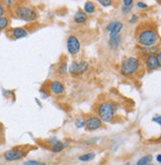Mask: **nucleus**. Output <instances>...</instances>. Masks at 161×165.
Instances as JSON below:
<instances>
[{
	"label": "nucleus",
	"mask_w": 161,
	"mask_h": 165,
	"mask_svg": "<svg viewBox=\"0 0 161 165\" xmlns=\"http://www.w3.org/2000/svg\"><path fill=\"white\" fill-rule=\"evenodd\" d=\"M137 39L140 46H145V48H150V46L155 45L156 42H157L158 34L155 28L145 27L142 28L137 33Z\"/></svg>",
	"instance_id": "nucleus-1"
},
{
	"label": "nucleus",
	"mask_w": 161,
	"mask_h": 165,
	"mask_svg": "<svg viewBox=\"0 0 161 165\" xmlns=\"http://www.w3.org/2000/svg\"><path fill=\"white\" fill-rule=\"evenodd\" d=\"M97 114L100 120L104 123H111L113 122L116 115L114 104L109 101L102 102L97 108Z\"/></svg>",
	"instance_id": "nucleus-2"
},
{
	"label": "nucleus",
	"mask_w": 161,
	"mask_h": 165,
	"mask_svg": "<svg viewBox=\"0 0 161 165\" xmlns=\"http://www.w3.org/2000/svg\"><path fill=\"white\" fill-rule=\"evenodd\" d=\"M14 13L19 19L26 21V22H34L38 18V14L35 9L32 8L31 6L23 5V4H19L16 6Z\"/></svg>",
	"instance_id": "nucleus-3"
},
{
	"label": "nucleus",
	"mask_w": 161,
	"mask_h": 165,
	"mask_svg": "<svg viewBox=\"0 0 161 165\" xmlns=\"http://www.w3.org/2000/svg\"><path fill=\"white\" fill-rule=\"evenodd\" d=\"M140 67V62L137 57H130L123 61L121 65V73L125 76H130L137 73Z\"/></svg>",
	"instance_id": "nucleus-4"
},
{
	"label": "nucleus",
	"mask_w": 161,
	"mask_h": 165,
	"mask_svg": "<svg viewBox=\"0 0 161 165\" xmlns=\"http://www.w3.org/2000/svg\"><path fill=\"white\" fill-rule=\"evenodd\" d=\"M89 69V63L85 60L81 61H72L69 65V72L72 75H82Z\"/></svg>",
	"instance_id": "nucleus-5"
},
{
	"label": "nucleus",
	"mask_w": 161,
	"mask_h": 165,
	"mask_svg": "<svg viewBox=\"0 0 161 165\" xmlns=\"http://www.w3.org/2000/svg\"><path fill=\"white\" fill-rule=\"evenodd\" d=\"M66 48H67L68 52L71 55H78L80 52V48H81V44H80L79 39L74 35H70L66 41Z\"/></svg>",
	"instance_id": "nucleus-6"
},
{
	"label": "nucleus",
	"mask_w": 161,
	"mask_h": 165,
	"mask_svg": "<svg viewBox=\"0 0 161 165\" xmlns=\"http://www.w3.org/2000/svg\"><path fill=\"white\" fill-rule=\"evenodd\" d=\"M26 155V151L22 148H12L4 152L3 156L7 161H16L20 160Z\"/></svg>",
	"instance_id": "nucleus-7"
},
{
	"label": "nucleus",
	"mask_w": 161,
	"mask_h": 165,
	"mask_svg": "<svg viewBox=\"0 0 161 165\" xmlns=\"http://www.w3.org/2000/svg\"><path fill=\"white\" fill-rule=\"evenodd\" d=\"M102 121L100 120L99 117L96 116H89L86 119V123H85V127L87 131H96V130L100 129L102 127Z\"/></svg>",
	"instance_id": "nucleus-8"
},
{
	"label": "nucleus",
	"mask_w": 161,
	"mask_h": 165,
	"mask_svg": "<svg viewBox=\"0 0 161 165\" xmlns=\"http://www.w3.org/2000/svg\"><path fill=\"white\" fill-rule=\"evenodd\" d=\"M123 29V23L119 22V21H115L108 25L107 30L110 32V39L115 38V37L119 36V33Z\"/></svg>",
	"instance_id": "nucleus-9"
},
{
	"label": "nucleus",
	"mask_w": 161,
	"mask_h": 165,
	"mask_svg": "<svg viewBox=\"0 0 161 165\" xmlns=\"http://www.w3.org/2000/svg\"><path fill=\"white\" fill-rule=\"evenodd\" d=\"M49 89L50 91L54 95H61L65 91V88H64L63 84L59 80L52 81V82L50 83Z\"/></svg>",
	"instance_id": "nucleus-10"
},
{
	"label": "nucleus",
	"mask_w": 161,
	"mask_h": 165,
	"mask_svg": "<svg viewBox=\"0 0 161 165\" xmlns=\"http://www.w3.org/2000/svg\"><path fill=\"white\" fill-rule=\"evenodd\" d=\"M49 143L50 145V150L52 152H60L62 151L65 147V143H63L62 141H60L56 138H50L49 139Z\"/></svg>",
	"instance_id": "nucleus-11"
},
{
	"label": "nucleus",
	"mask_w": 161,
	"mask_h": 165,
	"mask_svg": "<svg viewBox=\"0 0 161 165\" xmlns=\"http://www.w3.org/2000/svg\"><path fill=\"white\" fill-rule=\"evenodd\" d=\"M145 65L149 70H154V69L158 68V62L157 59H156V55L153 53L147 55L146 59H145Z\"/></svg>",
	"instance_id": "nucleus-12"
},
{
	"label": "nucleus",
	"mask_w": 161,
	"mask_h": 165,
	"mask_svg": "<svg viewBox=\"0 0 161 165\" xmlns=\"http://www.w3.org/2000/svg\"><path fill=\"white\" fill-rule=\"evenodd\" d=\"M88 20V15L84 11H77L73 16V21L76 24H84Z\"/></svg>",
	"instance_id": "nucleus-13"
},
{
	"label": "nucleus",
	"mask_w": 161,
	"mask_h": 165,
	"mask_svg": "<svg viewBox=\"0 0 161 165\" xmlns=\"http://www.w3.org/2000/svg\"><path fill=\"white\" fill-rule=\"evenodd\" d=\"M11 33H12V36L14 37L15 39L25 38V37H27V35H28V32L26 31V29H24V28L22 27L14 28V29H12Z\"/></svg>",
	"instance_id": "nucleus-14"
},
{
	"label": "nucleus",
	"mask_w": 161,
	"mask_h": 165,
	"mask_svg": "<svg viewBox=\"0 0 161 165\" xmlns=\"http://www.w3.org/2000/svg\"><path fill=\"white\" fill-rule=\"evenodd\" d=\"M96 11V6L94 4V2L92 1H87L84 4V12L86 14H94Z\"/></svg>",
	"instance_id": "nucleus-15"
},
{
	"label": "nucleus",
	"mask_w": 161,
	"mask_h": 165,
	"mask_svg": "<svg viewBox=\"0 0 161 165\" xmlns=\"http://www.w3.org/2000/svg\"><path fill=\"white\" fill-rule=\"evenodd\" d=\"M96 154L94 152H88V153H85V154H82L78 157V159L82 162H88V161H91L95 158Z\"/></svg>",
	"instance_id": "nucleus-16"
},
{
	"label": "nucleus",
	"mask_w": 161,
	"mask_h": 165,
	"mask_svg": "<svg viewBox=\"0 0 161 165\" xmlns=\"http://www.w3.org/2000/svg\"><path fill=\"white\" fill-rule=\"evenodd\" d=\"M151 160H152V155H150V154L145 155V156H143L140 159H139V161L137 162V165H148V164H150Z\"/></svg>",
	"instance_id": "nucleus-17"
},
{
	"label": "nucleus",
	"mask_w": 161,
	"mask_h": 165,
	"mask_svg": "<svg viewBox=\"0 0 161 165\" xmlns=\"http://www.w3.org/2000/svg\"><path fill=\"white\" fill-rule=\"evenodd\" d=\"M8 26H9V18L6 17V16H3V17L0 18V32L5 30Z\"/></svg>",
	"instance_id": "nucleus-18"
},
{
	"label": "nucleus",
	"mask_w": 161,
	"mask_h": 165,
	"mask_svg": "<svg viewBox=\"0 0 161 165\" xmlns=\"http://www.w3.org/2000/svg\"><path fill=\"white\" fill-rule=\"evenodd\" d=\"M120 44H121V37L120 36H117L115 37V38L110 39V46H111V48H114V50L118 48Z\"/></svg>",
	"instance_id": "nucleus-19"
},
{
	"label": "nucleus",
	"mask_w": 161,
	"mask_h": 165,
	"mask_svg": "<svg viewBox=\"0 0 161 165\" xmlns=\"http://www.w3.org/2000/svg\"><path fill=\"white\" fill-rule=\"evenodd\" d=\"M67 70H68V67H67V63L66 61H63L62 63H60V65L58 67V73L59 75L64 76L67 74Z\"/></svg>",
	"instance_id": "nucleus-20"
},
{
	"label": "nucleus",
	"mask_w": 161,
	"mask_h": 165,
	"mask_svg": "<svg viewBox=\"0 0 161 165\" xmlns=\"http://www.w3.org/2000/svg\"><path fill=\"white\" fill-rule=\"evenodd\" d=\"M85 123H86V119L80 117V118H78V119H76V121H75V127H76L77 129L84 127H85Z\"/></svg>",
	"instance_id": "nucleus-21"
},
{
	"label": "nucleus",
	"mask_w": 161,
	"mask_h": 165,
	"mask_svg": "<svg viewBox=\"0 0 161 165\" xmlns=\"http://www.w3.org/2000/svg\"><path fill=\"white\" fill-rule=\"evenodd\" d=\"M24 165H46L43 162L41 161H37V160H28V161H25Z\"/></svg>",
	"instance_id": "nucleus-22"
},
{
	"label": "nucleus",
	"mask_w": 161,
	"mask_h": 165,
	"mask_svg": "<svg viewBox=\"0 0 161 165\" xmlns=\"http://www.w3.org/2000/svg\"><path fill=\"white\" fill-rule=\"evenodd\" d=\"M98 2H99V3H100L102 6H105V7L111 6L112 4H113V1H111V0H99Z\"/></svg>",
	"instance_id": "nucleus-23"
},
{
	"label": "nucleus",
	"mask_w": 161,
	"mask_h": 165,
	"mask_svg": "<svg viewBox=\"0 0 161 165\" xmlns=\"http://www.w3.org/2000/svg\"><path fill=\"white\" fill-rule=\"evenodd\" d=\"M123 3H124V6L125 7H132L133 1L132 0H124Z\"/></svg>",
	"instance_id": "nucleus-24"
},
{
	"label": "nucleus",
	"mask_w": 161,
	"mask_h": 165,
	"mask_svg": "<svg viewBox=\"0 0 161 165\" xmlns=\"http://www.w3.org/2000/svg\"><path fill=\"white\" fill-rule=\"evenodd\" d=\"M137 7H139V8H142V9H145V8H147V4H145L144 3V2H141V1H139L137 3Z\"/></svg>",
	"instance_id": "nucleus-25"
},
{
	"label": "nucleus",
	"mask_w": 161,
	"mask_h": 165,
	"mask_svg": "<svg viewBox=\"0 0 161 165\" xmlns=\"http://www.w3.org/2000/svg\"><path fill=\"white\" fill-rule=\"evenodd\" d=\"M4 14H5V8H4L3 4L0 3V18L3 17Z\"/></svg>",
	"instance_id": "nucleus-26"
},
{
	"label": "nucleus",
	"mask_w": 161,
	"mask_h": 165,
	"mask_svg": "<svg viewBox=\"0 0 161 165\" xmlns=\"http://www.w3.org/2000/svg\"><path fill=\"white\" fill-rule=\"evenodd\" d=\"M156 59H157V62H158V67H161V52H158L156 55Z\"/></svg>",
	"instance_id": "nucleus-27"
},
{
	"label": "nucleus",
	"mask_w": 161,
	"mask_h": 165,
	"mask_svg": "<svg viewBox=\"0 0 161 165\" xmlns=\"http://www.w3.org/2000/svg\"><path fill=\"white\" fill-rule=\"evenodd\" d=\"M152 121H153V122H155V123H157V124L161 125V116H156V117L153 118Z\"/></svg>",
	"instance_id": "nucleus-28"
},
{
	"label": "nucleus",
	"mask_w": 161,
	"mask_h": 165,
	"mask_svg": "<svg viewBox=\"0 0 161 165\" xmlns=\"http://www.w3.org/2000/svg\"><path fill=\"white\" fill-rule=\"evenodd\" d=\"M130 7H125V6H123V12H124V13H128V12H130Z\"/></svg>",
	"instance_id": "nucleus-29"
},
{
	"label": "nucleus",
	"mask_w": 161,
	"mask_h": 165,
	"mask_svg": "<svg viewBox=\"0 0 161 165\" xmlns=\"http://www.w3.org/2000/svg\"><path fill=\"white\" fill-rule=\"evenodd\" d=\"M137 20V15H133L132 17V20H130V22L133 23V22H135Z\"/></svg>",
	"instance_id": "nucleus-30"
},
{
	"label": "nucleus",
	"mask_w": 161,
	"mask_h": 165,
	"mask_svg": "<svg viewBox=\"0 0 161 165\" xmlns=\"http://www.w3.org/2000/svg\"><path fill=\"white\" fill-rule=\"evenodd\" d=\"M156 160H157L159 163H161V154H158L157 156H156Z\"/></svg>",
	"instance_id": "nucleus-31"
},
{
	"label": "nucleus",
	"mask_w": 161,
	"mask_h": 165,
	"mask_svg": "<svg viewBox=\"0 0 161 165\" xmlns=\"http://www.w3.org/2000/svg\"><path fill=\"white\" fill-rule=\"evenodd\" d=\"M12 3H14V2L13 1H6V4H7V5H11Z\"/></svg>",
	"instance_id": "nucleus-32"
},
{
	"label": "nucleus",
	"mask_w": 161,
	"mask_h": 165,
	"mask_svg": "<svg viewBox=\"0 0 161 165\" xmlns=\"http://www.w3.org/2000/svg\"><path fill=\"white\" fill-rule=\"evenodd\" d=\"M0 140H1V132H0Z\"/></svg>",
	"instance_id": "nucleus-33"
},
{
	"label": "nucleus",
	"mask_w": 161,
	"mask_h": 165,
	"mask_svg": "<svg viewBox=\"0 0 161 165\" xmlns=\"http://www.w3.org/2000/svg\"><path fill=\"white\" fill-rule=\"evenodd\" d=\"M148 165H153V164H148Z\"/></svg>",
	"instance_id": "nucleus-34"
},
{
	"label": "nucleus",
	"mask_w": 161,
	"mask_h": 165,
	"mask_svg": "<svg viewBox=\"0 0 161 165\" xmlns=\"http://www.w3.org/2000/svg\"><path fill=\"white\" fill-rule=\"evenodd\" d=\"M160 139H161V136H160Z\"/></svg>",
	"instance_id": "nucleus-35"
},
{
	"label": "nucleus",
	"mask_w": 161,
	"mask_h": 165,
	"mask_svg": "<svg viewBox=\"0 0 161 165\" xmlns=\"http://www.w3.org/2000/svg\"><path fill=\"white\" fill-rule=\"evenodd\" d=\"M0 165H1V164H0Z\"/></svg>",
	"instance_id": "nucleus-36"
}]
</instances>
